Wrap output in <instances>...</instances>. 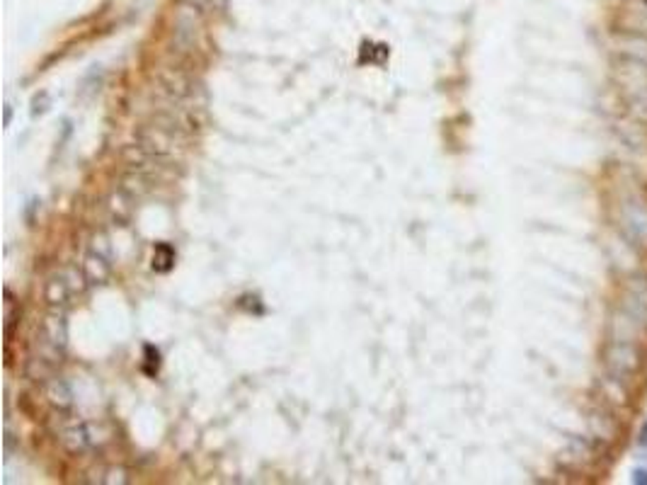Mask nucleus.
Here are the masks:
<instances>
[{"label":"nucleus","instance_id":"obj_1","mask_svg":"<svg viewBox=\"0 0 647 485\" xmlns=\"http://www.w3.org/2000/svg\"><path fill=\"white\" fill-rule=\"evenodd\" d=\"M88 277L83 269L78 267H63L59 272H54L49 279H46L44 287V301L49 309L54 311H63L68 309L70 303L76 301L88 287Z\"/></svg>","mask_w":647,"mask_h":485},{"label":"nucleus","instance_id":"obj_8","mask_svg":"<svg viewBox=\"0 0 647 485\" xmlns=\"http://www.w3.org/2000/svg\"><path fill=\"white\" fill-rule=\"evenodd\" d=\"M172 262H175V253H172L170 245H158L156 255H153V267H156L158 272H167Z\"/></svg>","mask_w":647,"mask_h":485},{"label":"nucleus","instance_id":"obj_5","mask_svg":"<svg viewBox=\"0 0 647 485\" xmlns=\"http://www.w3.org/2000/svg\"><path fill=\"white\" fill-rule=\"evenodd\" d=\"M46 398H49V403L54 405L59 413H65V410L73 408V391L61 379L49 381V386H46Z\"/></svg>","mask_w":647,"mask_h":485},{"label":"nucleus","instance_id":"obj_6","mask_svg":"<svg viewBox=\"0 0 647 485\" xmlns=\"http://www.w3.org/2000/svg\"><path fill=\"white\" fill-rule=\"evenodd\" d=\"M20 318H22L20 301H17V298L12 296L10 289H6V338H8V340H12V335H15V328L20 325Z\"/></svg>","mask_w":647,"mask_h":485},{"label":"nucleus","instance_id":"obj_2","mask_svg":"<svg viewBox=\"0 0 647 485\" xmlns=\"http://www.w3.org/2000/svg\"><path fill=\"white\" fill-rule=\"evenodd\" d=\"M59 442L70 451V454H85L92 451L105 442V430L95 422H85V420H73V422L61 424Z\"/></svg>","mask_w":647,"mask_h":485},{"label":"nucleus","instance_id":"obj_3","mask_svg":"<svg viewBox=\"0 0 647 485\" xmlns=\"http://www.w3.org/2000/svg\"><path fill=\"white\" fill-rule=\"evenodd\" d=\"M83 272H85L88 282L90 284H102L110 279L112 274V250L107 245L105 236L95 238V242L90 245V250L83 258Z\"/></svg>","mask_w":647,"mask_h":485},{"label":"nucleus","instance_id":"obj_4","mask_svg":"<svg viewBox=\"0 0 647 485\" xmlns=\"http://www.w3.org/2000/svg\"><path fill=\"white\" fill-rule=\"evenodd\" d=\"M161 90L167 95V100L172 102V105H182L185 100H189V97H194L196 87H194V78L187 76V73L182 71H170L165 73V76L161 78Z\"/></svg>","mask_w":647,"mask_h":485},{"label":"nucleus","instance_id":"obj_7","mask_svg":"<svg viewBox=\"0 0 647 485\" xmlns=\"http://www.w3.org/2000/svg\"><path fill=\"white\" fill-rule=\"evenodd\" d=\"M226 3L228 0H180L182 8H189V10H194L196 15H201V17H209V15H214V12L223 10Z\"/></svg>","mask_w":647,"mask_h":485}]
</instances>
